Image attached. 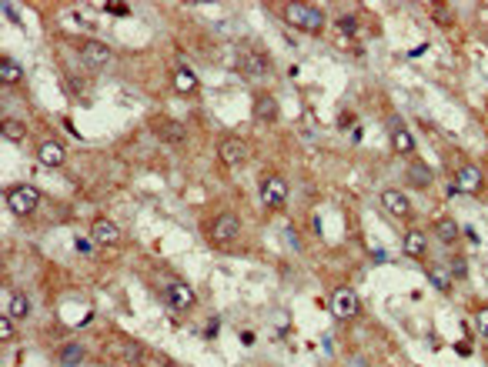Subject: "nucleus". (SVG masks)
Returning <instances> with one entry per match:
<instances>
[{
	"mask_svg": "<svg viewBox=\"0 0 488 367\" xmlns=\"http://www.w3.org/2000/svg\"><path fill=\"white\" fill-rule=\"evenodd\" d=\"M84 361V347L80 344H67L61 351V367H71V364H80Z\"/></svg>",
	"mask_w": 488,
	"mask_h": 367,
	"instance_id": "25",
	"label": "nucleus"
},
{
	"mask_svg": "<svg viewBox=\"0 0 488 367\" xmlns=\"http://www.w3.org/2000/svg\"><path fill=\"white\" fill-rule=\"evenodd\" d=\"M218 157L224 167H241V164H248L251 147H248V140H241V137H224L218 144Z\"/></svg>",
	"mask_w": 488,
	"mask_h": 367,
	"instance_id": "4",
	"label": "nucleus"
},
{
	"mask_svg": "<svg viewBox=\"0 0 488 367\" xmlns=\"http://www.w3.org/2000/svg\"><path fill=\"white\" fill-rule=\"evenodd\" d=\"M255 117L261 120V124H274V120L281 117L274 94H257V97H255Z\"/></svg>",
	"mask_w": 488,
	"mask_h": 367,
	"instance_id": "15",
	"label": "nucleus"
},
{
	"mask_svg": "<svg viewBox=\"0 0 488 367\" xmlns=\"http://www.w3.org/2000/svg\"><path fill=\"white\" fill-rule=\"evenodd\" d=\"M171 84H174L178 94H194V90L201 87V80H197V74H194L191 67H181V70H174V80H171Z\"/></svg>",
	"mask_w": 488,
	"mask_h": 367,
	"instance_id": "17",
	"label": "nucleus"
},
{
	"mask_svg": "<svg viewBox=\"0 0 488 367\" xmlns=\"http://www.w3.org/2000/svg\"><path fill=\"white\" fill-rule=\"evenodd\" d=\"M124 361L134 367H144V361H147V351H144L138 341H124Z\"/></svg>",
	"mask_w": 488,
	"mask_h": 367,
	"instance_id": "23",
	"label": "nucleus"
},
{
	"mask_svg": "<svg viewBox=\"0 0 488 367\" xmlns=\"http://www.w3.org/2000/svg\"><path fill=\"white\" fill-rule=\"evenodd\" d=\"M238 70H241V77H268L271 74L268 54L255 51V47L241 51V54H238Z\"/></svg>",
	"mask_w": 488,
	"mask_h": 367,
	"instance_id": "5",
	"label": "nucleus"
},
{
	"mask_svg": "<svg viewBox=\"0 0 488 367\" xmlns=\"http://www.w3.org/2000/svg\"><path fill=\"white\" fill-rule=\"evenodd\" d=\"M241 344H244V347H251V344H255V334H251V330H244V334H241Z\"/></svg>",
	"mask_w": 488,
	"mask_h": 367,
	"instance_id": "34",
	"label": "nucleus"
},
{
	"mask_svg": "<svg viewBox=\"0 0 488 367\" xmlns=\"http://www.w3.org/2000/svg\"><path fill=\"white\" fill-rule=\"evenodd\" d=\"M7 314H11L13 321H24V317L30 314V301H27L24 294H11V307H7Z\"/></svg>",
	"mask_w": 488,
	"mask_h": 367,
	"instance_id": "24",
	"label": "nucleus"
},
{
	"mask_svg": "<svg viewBox=\"0 0 488 367\" xmlns=\"http://www.w3.org/2000/svg\"><path fill=\"white\" fill-rule=\"evenodd\" d=\"M144 367H174V364H171V361H164V357H157V354H147Z\"/></svg>",
	"mask_w": 488,
	"mask_h": 367,
	"instance_id": "32",
	"label": "nucleus"
},
{
	"mask_svg": "<svg viewBox=\"0 0 488 367\" xmlns=\"http://www.w3.org/2000/svg\"><path fill=\"white\" fill-rule=\"evenodd\" d=\"M425 251H428V234L425 230H408L405 234V254L408 257H425Z\"/></svg>",
	"mask_w": 488,
	"mask_h": 367,
	"instance_id": "20",
	"label": "nucleus"
},
{
	"mask_svg": "<svg viewBox=\"0 0 488 367\" xmlns=\"http://www.w3.org/2000/svg\"><path fill=\"white\" fill-rule=\"evenodd\" d=\"M0 341H13V317L11 314L0 317Z\"/></svg>",
	"mask_w": 488,
	"mask_h": 367,
	"instance_id": "28",
	"label": "nucleus"
},
{
	"mask_svg": "<svg viewBox=\"0 0 488 367\" xmlns=\"http://www.w3.org/2000/svg\"><path fill=\"white\" fill-rule=\"evenodd\" d=\"M432 17H435V20H438L441 27H449L451 20H455V17H451V11L445 7V4H435V7H432Z\"/></svg>",
	"mask_w": 488,
	"mask_h": 367,
	"instance_id": "27",
	"label": "nucleus"
},
{
	"mask_svg": "<svg viewBox=\"0 0 488 367\" xmlns=\"http://www.w3.org/2000/svg\"><path fill=\"white\" fill-rule=\"evenodd\" d=\"M475 324H478V330L488 337V307H478V314H475Z\"/></svg>",
	"mask_w": 488,
	"mask_h": 367,
	"instance_id": "30",
	"label": "nucleus"
},
{
	"mask_svg": "<svg viewBox=\"0 0 488 367\" xmlns=\"http://www.w3.org/2000/svg\"><path fill=\"white\" fill-rule=\"evenodd\" d=\"M458 234H462V228H458L451 217H441V220H435V237L441 244H455V241H458Z\"/></svg>",
	"mask_w": 488,
	"mask_h": 367,
	"instance_id": "22",
	"label": "nucleus"
},
{
	"mask_svg": "<svg viewBox=\"0 0 488 367\" xmlns=\"http://www.w3.org/2000/svg\"><path fill=\"white\" fill-rule=\"evenodd\" d=\"M391 151L401 154V157L415 154V137L408 134V127H395V130H391Z\"/></svg>",
	"mask_w": 488,
	"mask_h": 367,
	"instance_id": "19",
	"label": "nucleus"
},
{
	"mask_svg": "<svg viewBox=\"0 0 488 367\" xmlns=\"http://www.w3.org/2000/svg\"><path fill=\"white\" fill-rule=\"evenodd\" d=\"M164 297H167V307L178 311V314H188L194 307V301H197V297H194V287H188L184 280H171L164 287Z\"/></svg>",
	"mask_w": 488,
	"mask_h": 367,
	"instance_id": "7",
	"label": "nucleus"
},
{
	"mask_svg": "<svg viewBox=\"0 0 488 367\" xmlns=\"http://www.w3.org/2000/svg\"><path fill=\"white\" fill-rule=\"evenodd\" d=\"M90 247H94V244H90V241H78V251H84V254H90Z\"/></svg>",
	"mask_w": 488,
	"mask_h": 367,
	"instance_id": "36",
	"label": "nucleus"
},
{
	"mask_svg": "<svg viewBox=\"0 0 488 367\" xmlns=\"http://www.w3.org/2000/svg\"><path fill=\"white\" fill-rule=\"evenodd\" d=\"M361 304L358 297H355V291H348V287H338V291L331 294V314L338 317V321H351V317H358Z\"/></svg>",
	"mask_w": 488,
	"mask_h": 367,
	"instance_id": "8",
	"label": "nucleus"
},
{
	"mask_svg": "<svg viewBox=\"0 0 488 367\" xmlns=\"http://www.w3.org/2000/svg\"><path fill=\"white\" fill-rule=\"evenodd\" d=\"M455 187L462 194H482L485 190V178H482V170L475 164H462L455 170Z\"/></svg>",
	"mask_w": 488,
	"mask_h": 367,
	"instance_id": "10",
	"label": "nucleus"
},
{
	"mask_svg": "<svg viewBox=\"0 0 488 367\" xmlns=\"http://www.w3.org/2000/svg\"><path fill=\"white\" fill-rule=\"evenodd\" d=\"M4 204L11 207V214L30 217L40 207V194H37V187H30V184H17V187H11L4 194Z\"/></svg>",
	"mask_w": 488,
	"mask_h": 367,
	"instance_id": "2",
	"label": "nucleus"
},
{
	"mask_svg": "<svg viewBox=\"0 0 488 367\" xmlns=\"http://www.w3.org/2000/svg\"><path fill=\"white\" fill-rule=\"evenodd\" d=\"M284 201H288V180L281 174H268L261 180V204L274 211V207H284Z\"/></svg>",
	"mask_w": 488,
	"mask_h": 367,
	"instance_id": "6",
	"label": "nucleus"
},
{
	"mask_svg": "<svg viewBox=\"0 0 488 367\" xmlns=\"http://www.w3.org/2000/svg\"><path fill=\"white\" fill-rule=\"evenodd\" d=\"M0 134H4V140H11V144H24L27 124L24 120H13V117H4V120H0Z\"/></svg>",
	"mask_w": 488,
	"mask_h": 367,
	"instance_id": "18",
	"label": "nucleus"
},
{
	"mask_svg": "<svg viewBox=\"0 0 488 367\" xmlns=\"http://www.w3.org/2000/svg\"><path fill=\"white\" fill-rule=\"evenodd\" d=\"M80 57L87 61V67H104V63L111 61V47L101 44V40H84L80 44Z\"/></svg>",
	"mask_w": 488,
	"mask_h": 367,
	"instance_id": "13",
	"label": "nucleus"
},
{
	"mask_svg": "<svg viewBox=\"0 0 488 367\" xmlns=\"http://www.w3.org/2000/svg\"><path fill=\"white\" fill-rule=\"evenodd\" d=\"M104 11H111V13H128L130 7H128V4H104Z\"/></svg>",
	"mask_w": 488,
	"mask_h": 367,
	"instance_id": "33",
	"label": "nucleus"
},
{
	"mask_svg": "<svg viewBox=\"0 0 488 367\" xmlns=\"http://www.w3.org/2000/svg\"><path fill=\"white\" fill-rule=\"evenodd\" d=\"M284 20L305 34H322L324 30V13L315 4H288L284 7Z\"/></svg>",
	"mask_w": 488,
	"mask_h": 367,
	"instance_id": "1",
	"label": "nucleus"
},
{
	"mask_svg": "<svg viewBox=\"0 0 488 367\" xmlns=\"http://www.w3.org/2000/svg\"><path fill=\"white\" fill-rule=\"evenodd\" d=\"M428 278H432V284H435L438 291H449V278H445V274H441V270H432V274H428Z\"/></svg>",
	"mask_w": 488,
	"mask_h": 367,
	"instance_id": "31",
	"label": "nucleus"
},
{
	"mask_svg": "<svg viewBox=\"0 0 488 367\" xmlns=\"http://www.w3.org/2000/svg\"><path fill=\"white\" fill-rule=\"evenodd\" d=\"M4 13H7V17H11V20H13V24H20V20H17V11H13V7H11V4H4Z\"/></svg>",
	"mask_w": 488,
	"mask_h": 367,
	"instance_id": "35",
	"label": "nucleus"
},
{
	"mask_svg": "<svg viewBox=\"0 0 488 367\" xmlns=\"http://www.w3.org/2000/svg\"><path fill=\"white\" fill-rule=\"evenodd\" d=\"M408 180H411V187H432V180H435V174H432V167L422 164V161H408Z\"/></svg>",
	"mask_w": 488,
	"mask_h": 367,
	"instance_id": "16",
	"label": "nucleus"
},
{
	"mask_svg": "<svg viewBox=\"0 0 488 367\" xmlns=\"http://www.w3.org/2000/svg\"><path fill=\"white\" fill-rule=\"evenodd\" d=\"M338 30H341L345 37L358 34V17H355V13H345V17H338Z\"/></svg>",
	"mask_w": 488,
	"mask_h": 367,
	"instance_id": "26",
	"label": "nucleus"
},
{
	"mask_svg": "<svg viewBox=\"0 0 488 367\" xmlns=\"http://www.w3.org/2000/svg\"><path fill=\"white\" fill-rule=\"evenodd\" d=\"M151 127H154V137L164 144H184V137H188V127L174 117H157Z\"/></svg>",
	"mask_w": 488,
	"mask_h": 367,
	"instance_id": "9",
	"label": "nucleus"
},
{
	"mask_svg": "<svg viewBox=\"0 0 488 367\" xmlns=\"http://www.w3.org/2000/svg\"><path fill=\"white\" fill-rule=\"evenodd\" d=\"M20 77H24L20 63L11 61V57H0V84H4V87H13V84H20Z\"/></svg>",
	"mask_w": 488,
	"mask_h": 367,
	"instance_id": "21",
	"label": "nucleus"
},
{
	"mask_svg": "<svg viewBox=\"0 0 488 367\" xmlns=\"http://www.w3.org/2000/svg\"><path fill=\"white\" fill-rule=\"evenodd\" d=\"M238 234H241V220L234 214H221L211 220V228H207V237L211 244H218V247H228V244L238 241Z\"/></svg>",
	"mask_w": 488,
	"mask_h": 367,
	"instance_id": "3",
	"label": "nucleus"
},
{
	"mask_svg": "<svg viewBox=\"0 0 488 367\" xmlns=\"http://www.w3.org/2000/svg\"><path fill=\"white\" fill-rule=\"evenodd\" d=\"M90 241L101 244V247H114V244H121V228L114 220H107V217H97L90 224Z\"/></svg>",
	"mask_w": 488,
	"mask_h": 367,
	"instance_id": "11",
	"label": "nucleus"
},
{
	"mask_svg": "<svg viewBox=\"0 0 488 367\" xmlns=\"http://www.w3.org/2000/svg\"><path fill=\"white\" fill-rule=\"evenodd\" d=\"M64 161H67V151L57 144V140H44L37 147V164H44V167H64Z\"/></svg>",
	"mask_w": 488,
	"mask_h": 367,
	"instance_id": "14",
	"label": "nucleus"
},
{
	"mask_svg": "<svg viewBox=\"0 0 488 367\" xmlns=\"http://www.w3.org/2000/svg\"><path fill=\"white\" fill-rule=\"evenodd\" d=\"M451 274H455V278H465V274H468V264H465V257H451Z\"/></svg>",
	"mask_w": 488,
	"mask_h": 367,
	"instance_id": "29",
	"label": "nucleus"
},
{
	"mask_svg": "<svg viewBox=\"0 0 488 367\" xmlns=\"http://www.w3.org/2000/svg\"><path fill=\"white\" fill-rule=\"evenodd\" d=\"M382 207H385L391 217H398V220H405V217L411 214V204L401 190H382Z\"/></svg>",
	"mask_w": 488,
	"mask_h": 367,
	"instance_id": "12",
	"label": "nucleus"
}]
</instances>
